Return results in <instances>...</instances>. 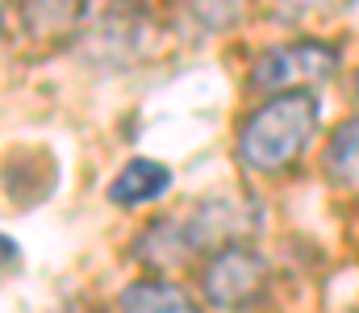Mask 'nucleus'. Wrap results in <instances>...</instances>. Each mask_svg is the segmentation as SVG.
<instances>
[{
	"instance_id": "f257e3e1",
	"label": "nucleus",
	"mask_w": 359,
	"mask_h": 313,
	"mask_svg": "<svg viewBox=\"0 0 359 313\" xmlns=\"http://www.w3.org/2000/svg\"><path fill=\"white\" fill-rule=\"evenodd\" d=\"M318 121H322V104L309 88H288V92H276L271 101H264L238 130V159L251 167V172H284L292 167L313 134H318Z\"/></svg>"
},
{
	"instance_id": "f03ea898",
	"label": "nucleus",
	"mask_w": 359,
	"mask_h": 313,
	"mask_svg": "<svg viewBox=\"0 0 359 313\" xmlns=\"http://www.w3.org/2000/svg\"><path fill=\"white\" fill-rule=\"evenodd\" d=\"M339 67V50L326 42H284L271 46L255 59L251 67V84L264 92H288V88H309L330 80Z\"/></svg>"
},
{
	"instance_id": "7ed1b4c3",
	"label": "nucleus",
	"mask_w": 359,
	"mask_h": 313,
	"mask_svg": "<svg viewBox=\"0 0 359 313\" xmlns=\"http://www.w3.org/2000/svg\"><path fill=\"white\" fill-rule=\"evenodd\" d=\"M268 288V263L251 246H222L205 267V297L217 309H247Z\"/></svg>"
},
{
	"instance_id": "20e7f679",
	"label": "nucleus",
	"mask_w": 359,
	"mask_h": 313,
	"mask_svg": "<svg viewBox=\"0 0 359 313\" xmlns=\"http://www.w3.org/2000/svg\"><path fill=\"white\" fill-rule=\"evenodd\" d=\"M168 184H172V172L159 159H130L117 172V180L109 184V201L113 205H142V201L163 197Z\"/></svg>"
},
{
	"instance_id": "39448f33",
	"label": "nucleus",
	"mask_w": 359,
	"mask_h": 313,
	"mask_svg": "<svg viewBox=\"0 0 359 313\" xmlns=\"http://www.w3.org/2000/svg\"><path fill=\"white\" fill-rule=\"evenodd\" d=\"M121 313H201V305L172 280H138L121 293Z\"/></svg>"
},
{
	"instance_id": "423d86ee",
	"label": "nucleus",
	"mask_w": 359,
	"mask_h": 313,
	"mask_svg": "<svg viewBox=\"0 0 359 313\" xmlns=\"http://www.w3.org/2000/svg\"><path fill=\"white\" fill-rule=\"evenodd\" d=\"M326 172L339 180V184H351L359 188V117L343 121L330 142H326Z\"/></svg>"
},
{
	"instance_id": "0eeeda50",
	"label": "nucleus",
	"mask_w": 359,
	"mask_h": 313,
	"mask_svg": "<svg viewBox=\"0 0 359 313\" xmlns=\"http://www.w3.org/2000/svg\"><path fill=\"white\" fill-rule=\"evenodd\" d=\"M184 4L205 29H226L238 17V0H184Z\"/></svg>"
},
{
	"instance_id": "6e6552de",
	"label": "nucleus",
	"mask_w": 359,
	"mask_h": 313,
	"mask_svg": "<svg viewBox=\"0 0 359 313\" xmlns=\"http://www.w3.org/2000/svg\"><path fill=\"white\" fill-rule=\"evenodd\" d=\"M355 88H359V80H355Z\"/></svg>"
}]
</instances>
